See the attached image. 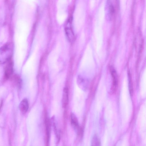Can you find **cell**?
Returning a JSON list of instances; mask_svg holds the SVG:
<instances>
[{
	"mask_svg": "<svg viewBox=\"0 0 146 146\" xmlns=\"http://www.w3.org/2000/svg\"><path fill=\"white\" fill-rule=\"evenodd\" d=\"M12 52V47L11 44H7L3 46L0 50L1 62L3 63L9 61Z\"/></svg>",
	"mask_w": 146,
	"mask_h": 146,
	"instance_id": "6da1fadb",
	"label": "cell"
},
{
	"mask_svg": "<svg viewBox=\"0 0 146 146\" xmlns=\"http://www.w3.org/2000/svg\"><path fill=\"white\" fill-rule=\"evenodd\" d=\"M70 118L72 125L74 129L77 132V134H79L82 133V129L79 125L77 118L73 113H71Z\"/></svg>",
	"mask_w": 146,
	"mask_h": 146,
	"instance_id": "7a4b0ae2",
	"label": "cell"
},
{
	"mask_svg": "<svg viewBox=\"0 0 146 146\" xmlns=\"http://www.w3.org/2000/svg\"><path fill=\"white\" fill-rule=\"evenodd\" d=\"M68 90L67 88H65L63 90V92L62 100V107L66 108L68 105Z\"/></svg>",
	"mask_w": 146,
	"mask_h": 146,
	"instance_id": "52a82bcc",
	"label": "cell"
},
{
	"mask_svg": "<svg viewBox=\"0 0 146 146\" xmlns=\"http://www.w3.org/2000/svg\"><path fill=\"white\" fill-rule=\"evenodd\" d=\"M100 141L98 136L97 134H94L92 139L91 145L99 146L100 145Z\"/></svg>",
	"mask_w": 146,
	"mask_h": 146,
	"instance_id": "9c48e42d",
	"label": "cell"
},
{
	"mask_svg": "<svg viewBox=\"0 0 146 146\" xmlns=\"http://www.w3.org/2000/svg\"><path fill=\"white\" fill-rule=\"evenodd\" d=\"M111 72L113 78V82L111 88V92L112 94L114 93L117 90L118 85V80L117 75L115 70L113 68H110Z\"/></svg>",
	"mask_w": 146,
	"mask_h": 146,
	"instance_id": "3957f363",
	"label": "cell"
},
{
	"mask_svg": "<svg viewBox=\"0 0 146 146\" xmlns=\"http://www.w3.org/2000/svg\"><path fill=\"white\" fill-rule=\"evenodd\" d=\"M29 106L28 100L26 98H24L20 102L19 105V108L21 112L25 113L28 111Z\"/></svg>",
	"mask_w": 146,
	"mask_h": 146,
	"instance_id": "5b68a950",
	"label": "cell"
},
{
	"mask_svg": "<svg viewBox=\"0 0 146 146\" xmlns=\"http://www.w3.org/2000/svg\"><path fill=\"white\" fill-rule=\"evenodd\" d=\"M129 90L130 94L132 96L133 94V84L131 76L129 73H128Z\"/></svg>",
	"mask_w": 146,
	"mask_h": 146,
	"instance_id": "8fae6325",
	"label": "cell"
},
{
	"mask_svg": "<svg viewBox=\"0 0 146 146\" xmlns=\"http://www.w3.org/2000/svg\"><path fill=\"white\" fill-rule=\"evenodd\" d=\"M8 62L5 68V77L6 79L9 78L13 72V64L11 61Z\"/></svg>",
	"mask_w": 146,
	"mask_h": 146,
	"instance_id": "8992f818",
	"label": "cell"
},
{
	"mask_svg": "<svg viewBox=\"0 0 146 146\" xmlns=\"http://www.w3.org/2000/svg\"><path fill=\"white\" fill-rule=\"evenodd\" d=\"M65 32L66 35L70 41L72 40L74 38V35L72 30L68 27H66L65 29Z\"/></svg>",
	"mask_w": 146,
	"mask_h": 146,
	"instance_id": "30bf717a",
	"label": "cell"
},
{
	"mask_svg": "<svg viewBox=\"0 0 146 146\" xmlns=\"http://www.w3.org/2000/svg\"><path fill=\"white\" fill-rule=\"evenodd\" d=\"M45 134L46 143L47 145L49 144L50 131V123L49 120L46 115L45 116Z\"/></svg>",
	"mask_w": 146,
	"mask_h": 146,
	"instance_id": "277c9868",
	"label": "cell"
},
{
	"mask_svg": "<svg viewBox=\"0 0 146 146\" xmlns=\"http://www.w3.org/2000/svg\"><path fill=\"white\" fill-rule=\"evenodd\" d=\"M107 7V12L108 13V17L110 18L113 15L114 12V9L112 4L108 1Z\"/></svg>",
	"mask_w": 146,
	"mask_h": 146,
	"instance_id": "ba28073f",
	"label": "cell"
}]
</instances>
